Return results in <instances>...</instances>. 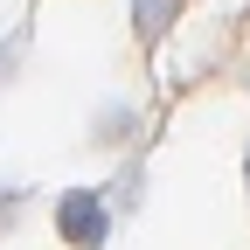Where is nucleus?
Masks as SVG:
<instances>
[{
    "label": "nucleus",
    "mask_w": 250,
    "mask_h": 250,
    "mask_svg": "<svg viewBox=\"0 0 250 250\" xmlns=\"http://www.w3.org/2000/svg\"><path fill=\"white\" fill-rule=\"evenodd\" d=\"M56 236L70 250H104V236H111L104 188H70V195H56Z\"/></svg>",
    "instance_id": "f257e3e1"
},
{
    "label": "nucleus",
    "mask_w": 250,
    "mask_h": 250,
    "mask_svg": "<svg viewBox=\"0 0 250 250\" xmlns=\"http://www.w3.org/2000/svg\"><path fill=\"white\" fill-rule=\"evenodd\" d=\"M174 14H181V0H132V28L139 35H167Z\"/></svg>",
    "instance_id": "f03ea898"
},
{
    "label": "nucleus",
    "mask_w": 250,
    "mask_h": 250,
    "mask_svg": "<svg viewBox=\"0 0 250 250\" xmlns=\"http://www.w3.org/2000/svg\"><path fill=\"white\" fill-rule=\"evenodd\" d=\"M243 181H250V153H243Z\"/></svg>",
    "instance_id": "7ed1b4c3"
}]
</instances>
